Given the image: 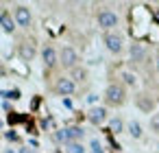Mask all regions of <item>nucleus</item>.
<instances>
[{"instance_id":"nucleus-1","label":"nucleus","mask_w":159,"mask_h":153,"mask_svg":"<svg viewBox=\"0 0 159 153\" xmlns=\"http://www.w3.org/2000/svg\"><path fill=\"white\" fill-rule=\"evenodd\" d=\"M102 42H105L107 50L113 53V55H118V53L122 50V44H124V42H122V35H118V33H105Z\"/></svg>"},{"instance_id":"nucleus-2","label":"nucleus","mask_w":159,"mask_h":153,"mask_svg":"<svg viewBox=\"0 0 159 153\" xmlns=\"http://www.w3.org/2000/svg\"><path fill=\"white\" fill-rule=\"evenodd\" d=\"M59 61H61L66 68H74L76 61H79V55H76V50H74L72 46H63L61 53H59Z\"/></svg>"},{"instance_id":"nucleus-3","label":"nucleus","mask_w":159,"mask_h":153,"mask_svg":"<svg viewBox=\"0 0 159 153\" xmlns=\"http://www.w3.org/2000/svg\"><path fill=\"white\" fill-rule=\"evenodd\" d=\"M98 24H100L105 31H109V29L118 26V16H116L113 11H109V9H102V11L98 13Z\"/></svg>"},{"instance_id":"nucleus-4","label":"nucleus","mask_w":159,"mask_h":153,"mask_svg":"<svg viewBox=\"0 0 159 153\" xmlns=\"http://www.w3.org/2000/svg\"><path fill=\"white\" fill-rule=\"evenodd\" d=\"M105 98H107V103L109 105H120L122 101H124V90L120 88V85H109L107 88V92H105Z\"/></svg>"},{"instance_id":"nucleus-5","label":"nucleus","mask_w":159,"mask_h":153,"mask_svg":"<svg viewBox=\"0 0 159 153\" xmlns=\"http://www.w3.org/2000/svg\"><path fill=\"white\" fill-rule=\"evenodd\" d=\"M55 90H57L61 96H70V94H74V90H76V83H74L70 77H61V79L57 81Z\"/></svg>"},{"instance_id":"nucleus-6","label":"nucleus","mask_w":159,"mask_h":153,"mask_svg":"<svg viewBox=\"0 0 159 153\" xmlns=\"http://www.w3.org/2000/svg\"><path fill=\"white\" fill-rule=\"evenodd\" d=\"M13 20H16V24H20V26H29L33 18H31V11H29L26 7H16Z\"/></svg>"},{"instance_id":"nucleus-7","label":"nucleus","mask_w":159,"mask_h":153,"mask_svg":"<svg viewBox=\"0 0 159 153\" xmlns=\"http://www.w3.org/2000/svg\"><path fill=\"white\" fill-rule=\"evenodd\" d=\"M87 118H89V122H94V125H102V122L107 120V109H105V107H92L89 114H87Z\"/></svg>"},{"instance_id":"nucleus-8","label":"nucleus","mask_w":159,"mask_h":153,"mask_svg":"<svg viewBox=\"0 0 159 153\" xmlns=\"http://www.w3.org/2000/svg\"><path fill=\"white\" fill-rule=\"evenodd\" d=\"M63 133H66V144H68V142H81L85 131L81 127H68V129H63Z\"/></svg>"},{"instance_id":"nucleus-9","label":"nucleus","mask_w":159,"mask_h":153,"mask_svg":"<svg viewBox=\"0 0 159 153\" xmlns=\"http://www.w3.org/2000/svg\"><path fill=\"white\" fill-rule=\"evenodd\" d=\"M129 55H131V61H144V57H146V48H144L142 44H131Z\"/></svg>"},{"instance_id":"nucleus-10","label":"nucleus","mask_w":159,"mask_h":153,"mask_svg":"<svg viewBox=\"0 0 159 153\" xmlns=\"http://www.w3.org/2000/svg\"><path fill=\"white\" fill-rule=\"evenodd\" d=\"M42 59H44V64H46L48 68H52V66L57 64V53H55V48H52V46H44Z\"/></svg>"},{"instance_id":"nucleus-11","label":"nucleus","mask_w":159,"mask_h":153,"mask_svg":"<svg viewBox=\"0 0 159 153\" xmlns=\"http://www.w3.org/2000/svg\"><path fill=\"white\" fill-rule=\"evenodd\" d=\"M0 26H2L7 33H11V31L16 29V20H13L7 11H2V13H0Z\"/></svg>"},{"instance_id":"nucleus-12","label":"nucleus","mask_w":159,"mask_h":153,"mask_svg":"<svg viewBox=\"0 0 159 153\" xmlns=\"http://www.w3.org/2000/svg\"><path fill=\"white\" fill-rule=\"evenodd\" d=\"M20 55H22V59H33V55H35V48L31 46V44H22V48H20Z\"/></svg>"},{"instance_id":"nucleus-13","label":"nucleus","mask_w":159,"mask_h":153,"mask_svg":"<svg viewBox=\"0 0 159 153\" xmlns=\"http://www.w3.org/2000/svg\"><path fill=\"white\" fill-rule=\"evenodd\" d=\"M129 133H131L133 138H142V125H139L137 120H131V122H129Z\"/></svg>"},{"instance_id":"nucleus-14","label":"nucleus","mask_w":159,"mask_h":153,"mask_svg":"<svg viewBox=\"0 0 159 153\" xmlns=\"http://www.w3.org/2000/svg\"><path fill=\"white\" fill-rule=\"evenodd\" d=\"M66 149H68V153H85V146L81 142H68Z\"/></svg>"},{"instance_id":"nucleus-15","label":"nucleus","mask_w":159,"mask_h":153,"mask_svg":"<svg viewBox=\"0 0 159 153\" xmlns=\"http://www.w3.org/2000/svg\"><path fill=\"white\" fill-rule=\"evenodd\" d=\"M109 127H111V131H113V133H120L124 125H122V120H120V118H113V120L109 122Z\"/></svg>"},{"instance_id":"nucleus-16","label":"nucleus","mask_w":159,"mask_h":153,"mask_svg":"<svg viewBox=\"0 0 159 153\" xmlns=\"http://www.w3.org/2000/svg\"><path fill=\"white\" fill-rule=\"evenodd\" d=\"M72 81H83L85 79V70H79V68H74V72H72V77H70Z\"/></svg>"},{"instance_id":"nucleus-17","label":"nucleus","mask_w":159,"mask_h":153,"mask_svg":"<svg viewBox=\"0 0 159 153\" xmlns=\"http://www.w3.org/2000/svg\"><path fill=\"white\" fill-rule=\"evenodd\" d=\"M89 153H105L98 140H92V144H89Z\"/></svg>"},{"instance_id":"nucleus-18","label":"nucleus","mask_w":159,"mask_h":153,"mask_svg":"<svg viewBox=\"0 0 159 153\" xmlns=\"http://www.w3.org/2000/svg\"><path fill=\"white\" fill-rule=\"evenodd\" d=\"M124 81H126L129 85H133V83H135V77H133L131 72H124Z\"/></svg>"},{"instance_id":"nucleus-19","label":"nucleus","mask_w":159,"mask_h":153,"mask_svg":"<svg viewBox=\"0 0 159 153\" xmlns=\"http://www.w3.org/2000/svg\"><path fill=\"white\" fill-rule=\"evenodd\" d=\"M150 125H152V129H155V131L159 133V116H155V118L150 120Z\"/></svg>"},{"instance_id":"nucleus-20","label":"nucleus","mask_w":159,"mask_h":153,"mask_svg":"<svg viewBox=\"0 0 159 153\" xmlns=\"http://www.w3.org/2000/svg\"><path fill=\"white\" fill-rule=\"evenodd\" d=\"M96 98H98L96 94H89V96H87V101H89V103H96Z\"/></svg>"},{"instance_id":"nucleus-21","label":"nucleus","mask_w":159,"mask_h":153,"mask_svg":"<svg viewBox=\"0 0 159 153\" xmlns=\"http://www.w3.org/2000/svg\"><path fill=\"white\" fill-rule=\"evenodd\" d=\"M20 153H33L31 149H20Z\"/></svg>"},{"instance_id":"nucleus-22","label":"nucleus","mask_w":159,"mask_h":153,"mask_svg":"<svg viewBox=\"0 0 159 153\" xmlns=\"http://www.w3.org/2000/svg\"><path fill=\"white\" fill-rule=\"evenodd\" d=\"M5 153H13V151H11V149H7V151H5Z\"/></svg>"},{"instance_id":"nucleus-23","label":"nucleus","mask_w":159,"mask_h":153,"mask_svg":"<svg viewBox=\"0 0 159 153\" xmlns=\"http://www.w3.org/2000/svg\"><path fill=\"white\" fill-rule=\"evenodd\" d=\"M157 70H159V57H157Z\"/></svg>"}]
</instances>
